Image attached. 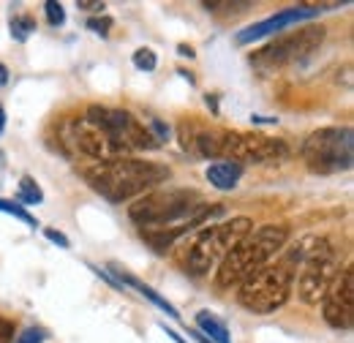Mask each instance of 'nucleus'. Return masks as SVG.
<instances>
[{
	"label": "nucleus",
	"instance_id": "nucleus-1",
	"mask_svg": "<svg viewBox=\"0 0 354 343\" xmlns=\"http://www.w3.org/2000/svg\"><path fill=\"white\" fill-rule=\"evenodd\" d=\"M169 167L156 164V161H142V158H115L104 164H90L82 169V177L95 194L104 199L120 205L133 196L161 185L169 180Z\"/></svg>",
	"mask_w": 354,
	"mask_h": 343
},
{
	"label": "nucleus",
	"instance_id": "nucleus-2",
	"mask_svg": "<svg viewBox=\"0 0 354 343\" xmlns=\"http://www.w3.org/2000/svg\"><path fill=\"white\" fill-rule=\"evenodd\" d=\"M185 150L194 147L205 158L232 161V164H267L289 156V147L283 139H272L265 133H248V131H226L205 129L191 133V142L183 145Z\"/></svg>",
	"mask_w": 354,
	"mask_h": 343
},
{
	"label": "nucleus",
	"instance_id": "nucleus-3",
	"mask_svg": "<svg viewBox=\"0 0 354 343\" xmlns=\"http://www.w3.org/2000/svg\"><path fill=\"white\" fill-rule=\"evenodd\" d=\"M289 240V226L283 223H267L259 229H251L218 264L216 272V289H232L240 286L248 275L270 264V259L283 251Z\"/></svg>",
	"mask_w": 354,
	"mask_h": 343
},
{
	"label": "nucleus",
	"instance_id": "nucleus-4",
	"mask_svg": "<svg viewBox=\"0 0 354 343\" xmlns=\"http://www.w3.org/2000/svg\"><path fill=\"white\" fill-rule=\"evenodd\" d=\"M292 261H297V295L306 305H319L327 289L338 278L341 257L327 237H306L295 251Z\"/></svg>",
	"mask_w": 354,
	"mask_h": 343
},
{
	"label": "nucleus",
	"instance_id": "nucleus-5",
	"mask_svg": "<svg viewBox=\"0 0 354 343\" xmlns=\"http://www.w3.org/2000/svg\"><path fill=\"white\" fill-rule=\"evenodd\" d=\"M254 229V221L245 218V215H237L232 221H223V223H210V226H202L196 232V237L185 245V254H183V267L185 272L191 275H207L216 264H221V259Z\"/></svg>",
	"mask_w": 354,
	"mask_h": 343
},
{
	"label": "nucleus",
	"instance_id": "nucleus-6",
	"mask_svg": "<svg viewBox=\"0 0 354 343\" xmlns=\"http://www.w3.org/2000/svg\"><path fill=\"white\" fill-rule=\"evenodd\" d=\"M292 259H283L278 264H265L254 275H248L237 286V302L251 313H272L283 308L292 286H295V270Z\"/></svg>",
	"mask_w": 354,
	"mask_h": 343
},
{
	"label": "nucleus",
	"instance_id": "nucleus-7",
	"mask_svg": "<svg viewBox=\"0 0 354 343\" xmlns=\"http://www.w3.org/2000/svg\"><path fill=\"white\" fill-rule=\"evenodd\" d=\"M303 161L316 174L346 172L354 164V131L352 126H330L313 131L303 142Z\"/></svg>",
	"mask_w": 354,
	"mask_h": 343
},
{
	"label": "nucleus",
	"instance_id": "nucleus-8",
	"mask_svg": "<svg viewBox=\"0 0 354 343\" xmlns=\"http://www.w3.org/2000/svg\"><path fill=\"white\" fill-rule=\"evenodd\" d=\"M202 205V196L188 188H161L139 196L129 207V218L139 229H158L167 223H175L183 215L196 210Z\"/></svg>",
	"mask_w": 354,
	"mask_h": 343
},
{
	"label": "nucleus",
	"instance_id": "nucleus-9",
	"mask_svg": "<svg viewBox=\"0 0 354 343\" xmlns=\"http://www.w3.org/2000/svg\"><path fill=\"white\" fill-rule=\"evenodd\" d=\"M88 118L106 133V139L112 142V147L126 156V153H139V150H153L158 147V142L153 139V133L147 126L131 115L129 109H112V106H90Z\"/></svg>",
	"mask_w": 354,
	"mask_h": 343
},
{
	"label": "nucleus",
	"instance_id": "nucleus-10",
	"mask_svg": "<svg viewBox=\"0 0 354 343\" xmlns=\"http://www.w3.org/2000/svg\"><path fill=\"white\" fill-rule=\"evenodd\" d=\"M324 36H327V30L322 25L300 28L297 33H283V36L265 44L262 49H257L251 55V66L259 71H272V68H283L289 63H297V60L313 55L322 46Z\"/></svg>",
	"mask_w": 354,
	"mask_h": 343
},
{
	"label": "nucleus",
	"instance_id": "nucleus-11",
	"mask_svg": "<svg viewBox=\"0 0 354 343\" xmlns=\"http://www.w3.org/2000/svg\"><path fill=\"white\" fill-rule=\"evenodd\" d=\"M322 316L333 330H349L354 322V270L338 272L322 300Z\"/></svg>",
	"mask_w": 354,
	"mask_h": 343
},
{
	"label": "nucleus",
	"instance_id": "nucleus-12",
	"mask_svg": "<svg viewBox=\"0 0 354 343\" xmlns=\"http://www.w3.org/2000/svg\"><path fill=\"white\" fill-rule=\"evenodd\" d=\"M324 8L327 6H292V8H283V11H278V14L262 19V22L245 28L243 33H237V44H251V41H259V39H267V36H275V33H281V30L303 22V19H310V17L322 14Z\"/></svg>",
	"mask_w": 354,
	"mask_h": 343
},
{
	"label": "nucleus",
	"instance_id": "nucleus-13",
	"mask_svg": "<svg viewBox=\"0 0 354 343\" xmlns=\"http://www.w3.org/2000/svg\"><path fill=\"white\" fill-rule=\"evenodd\" d=\"M240 177H243V167L232 164V161H216L207 167V180L218 191H232L240 183Z\"/></svg>",
	"mask_w": 354,
	"mask_h": 343
},
{
	"label": "nucleus",
	"instance_id": "nucleus-14",
	"mask_svg": "<svg viewBox=\"0 0 354 343\" xmlns=\"http://www.w3.org/2000/svg\"><path fill=\"white\" fill-rule=\"evenodd\" d=\"M196 327H199V333L205 335V341L210 338V343H232L229 327L223 324L216 313H210V310H199V313H196Z\"/></svg>",
	"mask_w": 354,
	"mask_h": 343
},
{
	"label": "nucleus",
	"instance_id": "nucleus-15",
	"mask_svg": "<svg viewBox=\"0 0 354 343\" xmlns=\"http://www.w3.org/2000/svg\"><path fill=\"white\" fill-rule=\"evenodd\" d=\"M120 278H123V281H126L129 286H133V289H139V292H142V295H145L147 300L153 302V305H158V308H161L164 313H169L172 319H177V316H180V313H177V308H172V305H169V302L164 300V297H158V295H156V292H153L150 286H145V284H142V281H136L133 275H129V272H120Z\"/></svg>",
	"mask_w": 354,
	"mask_h": 343
},
{
	"label": "nucleus",
	"instance_id": "nucleus-16",
	"mask_svg": "<svg viewBox=\"0 0 354 343\" xmlns=\"http://www.w3.org/2000/svg\"><path fill=\"white\" fill-rule=\"evenodd\" d=\"M8 28H11V39L14 41H28L36 33V19L30 14H14L8 19Z\"/></svg>",
	"mask_w": 354,
	"mask_h": 343
},
{
	"label": "nucleus",
	"instance_id": "nucleus-17",
	"mask_svg": "<svg viewBox=\"0 0 354 343\" xmlns=\"http://www.w3.org/2000/svg\"><path fill=\"white\" fill-rule=\"evenodd\" d=\"M19 199H22L25 205H41V202H44V194H41L39 183H36L33 177H28V174L19 180Z\"/></svg>",
	"mask_w": 354,
	"mask_h": 343
},
{
	"label": "nucleus",
	"instance_id": "nucleus-18",
	"mask_svg": "<svg viewBox=\"0 0 354 343\" xmlns=\"http://www.w3.org/2000/svg\"><path fill=\"white\" fill-rule=\"evenodd\" d=\"M133 66H136L139 71H156L158 57H156V52H153V49L142 46V49H136V52H133Z\"/></svg>",
	"mask_w": 354,
	"mask_h": 343
},
{
	"label": "nucleus",
	"instance_id": "nucleus-19",
	"mask_svg": "<svg viewBox=\"0 0 354 343\" xmlns=\"http://www.w3.org/2000/svg\"><path fill=\"white\" fill-rule=\"evenodd\" d=\"M0 210H3V213H8V215H14V218H19V221H25L28 226H39L33 215L28 213L25 207H19V205H14V202H6V199H0Z\"/></svg>",
	"mask_w": 354,
	"mask_h": 343
},
{
	"label": "nucleus",
	"instance_id": "nucleus-20",
	"mask_svg": "<svg viewBox=\"0 0 354 343\" xmlns=\"http://www.w3.org/2000/svg\"><path fill=\"white\" fill-rule=\"evenodd\" d=\"M44 11H46V19L49 25H63L66 22V11H63V3H55V0H46L44 3Z\"/></svg>",
	"mask_w": 354,
	"mask_h": 343
},
{
	"label": "nucleus",
	"instance_id": "nucleus-21",
	"mask_svg": "<svg viewBox=\"0 0 354 343\" xmlns=\"http://www.w3.org/2000/svg\"><path fill=\"white\" fill-rule=\"evenodd\" d=\"M205 8L207 11H218V8H223V11H245V8H251V3L248 0H243V3H226V0H210V3H205Z\"/></svg>",
	"mask_w": 354,
	"mask_h": 343
},
{
	"label": "nucleus",
	"instance_id": "nucleus-22",
	"mask_svg": "<svg viewBox=\"0 0 354 343\" xmlns=\"http://www.w3.org/2000/svg\"><path fill=\"white\" fill-rule=\"evenodd\" d=\"M112 19L109 17H90L88 19V28L93 33H98V36H109V30H112Z\"/></svg>",
	"mask_w": 354,
	"mask_h": 343
},
{
	"label": "nucleus",
	"instance_id": "nucleus-23",
	"mask_svg": "<svg viewBox=\"0 0 354 343\" xmlns=\"http://www.w3.org/2000/svg\"><path fill=\"white\" fill-rule=\"evenodd\" d=\"M41 341H44V330L41 327H28L14 343H41Z\"/></svg>",
	"mask_w": 354,
	"mask_h": 343
},
{
	"label": "nucleus",
	"instance_id": "nucleus-24",
	"mask_svg": "<svg viewBox=\"0 0 354 343\" xmlns=\"http://www.w3.org/2000/svg\"><path fill=\"white\" fill-rule=\"evenodd\" d=\"M14 341V322H8L6 316H0V343Z\"/></svg>",
	"mask_w": 354,
	"mask_h": 343
},
{
	"label": "nucleus",
	"instance_id": "nucleus-25",
	"mask_svg": "<svg viewBox=\"0 0 354 343\" xmlns=\"http://www.w3.org/2000/svg\"><path fill=\"white\" fill-rule=\"evenodd\" d=\"M82 11H93V14H101L104 8H106V3H101V0H80L77 3Z\"/></svg>",
	"mask_w": 354,
	"mask_h": 343
},
{
	"label": "nucleus",
	"instance_id": "nucleus-26",
	"mask_svg": "<svg viewBox=\"0 0 354 343\" xmlns=\"http://www.w3.org/2000/svg\"><path fill=\"white\" fill-rule=\"evenodd\" d=\"M44 234L49 237V240H52V243L63 245V248H68V245H71V243H68V237H66V234H60V232H55V229H46Z\"/></svg>",
	"mask_w": 354,
	"mask_h": 343
},
{
	"label": "nucleus",
	"instance_id": "nucleus-27",
	"mask_svg": "<svg viewBox=\"0 0 354 343\" xmlns=\"http://www.w3.org/2000/svg\"><path fill=\"white\" fill-rule=\"evenodd\" d=\"M177 52H180L183 57H196V55H194V46H185V44H180V46H177Z\"/></svg>",
	"mask_w": 354,
	"mask_h": 343
},
{
	"label": "nucleus",
	"instance_id": "nucleus-28",
	"mask_svg": "<svg viewBox=\"0 0 354 343\" xmlns=\"http://www.w3.org/2000/svg\"><path fill=\"white\" fill-rule=\"evenodd\" d=\"M6 82H8V68H6L3 63H0V87L6 85Z\"/></svg>",
	"mask_w": 354,
	"mask_h": 343
},
{
	"label": "nucleus",
	"instance_id": "nucleus-29",
	"mask_svg": "<svg viewBox=\"0 0 354 343\" xmlns=\"http://www.w3.org/2000/svg\"><path fill=\"white\" fill-rule=\"evenodd\" d=\"M6 131V112H3V106H0V133Z\"/></svg>",
	"mask_w": 354,
	"mask_h": 343
}]
</instances>
